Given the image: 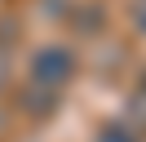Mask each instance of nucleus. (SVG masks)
<instances>
[{
    "label": "nucleus",
    "instance_id": "obj_7",
    "mask_svg": "<svg viewBox=\"0 0 146 142\" xmlns=\"http://www.w3.org/2000/svg\"><path fill=\"white\" fill-rule=\"evenodd\" d=\"M0 138H5V115H0Z\"/></svg>",
    "mask_w": 146,
    "mask_h": 142
},
{
    "label": "nucleus",
    "instance_id": "obj_1",
    "mask_svg": "<svg viewBox=\"0 0 146 142\" xmlns=\"http://www.w3.org/2000/svg\"><path fill=\"white\" fill-rule=\"evenodd\" d=\"M75 76H80V58L66 44H44V49L31 53V84L49 89V93H62Z\"/></svg>",
    "mask_w": 146,
    "mask_h": 142
},
{
    "label": "nucleus",
    "instance_id": "obj_6",
    "mask_svg": "<svg viewBox=\"0 0 146 142\" xmlns=\"http://www.w3.org/2000/svg\"><path fill=\"white\" fill-rule=\"evenodd\" d=\"M128 13H133V27L146 36V0H133V9H128Z\"/></svg>",
    "mask_w": 146,
    "mask_h": 142
},
{
    "label": "nucleus",
    "instance_id": "obj_5",
    "mask_svg": "<svg viewBox=\"0 0 146 142\" xmlns=\"http://www.w3.org/2000/svg\"><path fill=\"white\" fill-rule=\"evenodd\" d=\"M9 80H13V58H9V49H5V40H0V93L9 89Z\"/></svg>",
    "mask_w": 146,
    "mask_h": 142
},
{
    "label": "nucleus",
    "instance_id": "obj_2",
    "mask_svg": "<svg viewBox=\"0 0 146 142\" xmlns=\"http://www.w3.org/2000/svg\"><path fill=\"white\" fill-rule=\"evenodd\" d=\"M18 102H22V111H27V115L49 120V115H53V107H58V93H49V89H40V84H27V89L18 93Z\"/></svg>",
    "mask_w": 146,
    "mask_h": 142
},
{
    "label": "nucleus",
    "instance_id": "obj_3",
    "mask_svg": "<svg viewBox=\"0 0 146 142\" xmlns=\"http://www.w3.org/2000/svg\"><path fill=\"white\" fill-rule=\"evenodd\" d=\"M128 115H133L137 124H146V80L133 89V98H128Z\"/></svg>",
    "mask_w": 146,
    "mask_h": 142
},
{
    "label": "nucleus",
    "instance_id": "obj_4",
    "mask_svg": "<svg viewBox=\"0 0 146 142\" xmlns=\"http://www.w3.org/2000/svg\"><path fill=\"white\" fill-rule=\"evenodd\" d=\"M98 142H137V133H128L124 124H106V129H98Z\"/></svg>",
    "mask_w": 146,
    "mask_h": 142
}]
</instances>
